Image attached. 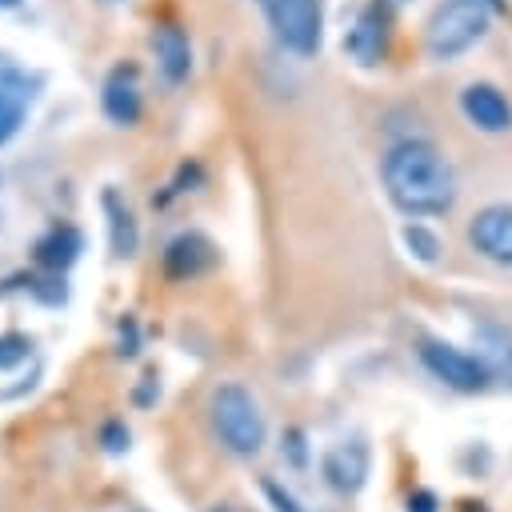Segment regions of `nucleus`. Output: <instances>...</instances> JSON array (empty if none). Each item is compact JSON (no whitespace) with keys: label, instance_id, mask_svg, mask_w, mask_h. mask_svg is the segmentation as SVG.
Listing matches in <instances>:
<instances>
[{"label":"nucleus","instance_id":"obj_1","mask_svg":"<svg viewBox=\"0 0 512 512\" xmlns=\"http://www.w3.org/2000/svg\"><path fill=\"white\" fill-rule=\"evenodd\" d=\"M388 200L404 216H444L456 204V172L432 140H400L380 160Z\"/></svg>","mask_w":512,"mask_h":512},{"label":"nucleus","instance_id":"obj_2","mask_svg":"<svg viewBox=\"0 0 512 512\" xmlns=\"http://www.w3.org/2000/svg\"><path fill=\"white\" fill-rule=\"evenodd\" d=\"M492 28V4L488 0H444L432 8L424 24V52L436 64H448L476 48Z\"/></svg>","mask_w":512,"mask_h":512},{"label":"nucleus","instance_id":"obj_3","mask_svg":"<svg viewBox=\"0 0 512 512\" xmlns=\"http://www.w3.org/2000/svg\"><path fill=\"white\" fill-rule=\"evenodd\" d=\"M208 420H212V432L216 440L236 452V456H256L264 448V412L256 404V396L244 388V384H220L208 400Z\"/></svg>","mask_w":512,"mask_h":512},{"label":"nucleus","instance_id":"obj_4","mask_svg":"<svg viewBox=\"0 0 512 512\" xmlns=\"http://www.w3.org/2000/svg\"><path fill=\"white\" fill-rule=\"evenodd\" d=\"M272 36L296 52V56H312L320 48L324 36V8L320 0H256Z\"/></svg>","mask_w":512,"mask_h":512},{"label":"nucleus","instance_id":"obj_5","mask_svg":"<svg viewBox=\"0 0 512 512\" xmlns=\"http://www.w3.org/2000/svg\"><path fill=\"white\" fill-rule=\"evenodd\" d=\"M416 352H420V364H424L440 384H448V388H456V392H484L488 380H492L488 360H480V356H472V352H464V348H456V344L420 340Z\"/></svg>","mask_w":512,"mask_h":512},{"label":"nucleus","instance_id":"obj_6","mask_svg":"<svg viewBox=\"0 0 512 512\" xmlns=\"http://www.w3.org/2000/svg\"><path fill=\"white\" fill-rule=\"evenodd\" d=\"M388 40H392V4L388 0H368L344 32V52L356 64L372 68L388 56Z\"/></svg>","mask_w":512,"mask_h":512},{"label":"nucleus","instance_id":"obj_7","mask_svg":"<svg viewBox=\"0 0 512 512\" xmlns=\"http://www.w3.org/2000/svg\"><path fill=\"white\" fill-rule=\"evenodd\" d=\"M460 116L488 136L512 132V100L504 96V88L488 84V80H472L460 88Z\"/></svg>","mask_w":512,"mask_h":512},{"label":"nucleus","instance_id":"obj_8","mask_svg":"<svg viewBox=\"0 0 512 512\" xmlns=\"http://www.w3.org/2000/svg\"><path fill=\"white\" fill-rule=\"evenodd\" d=\"M468 244L484 260L512 268V204H484L468 220Z\"/></svg>","mask_w":512,"mask_h":512},{"label":"nucleus","instance_id":"obj_9","mask_svg":"<svg viewBox=\"0 0 512 512\" xmlns=\"http://www.w3.org/2000/svg\"><path fill=\"white\" fill-rule=\"evenodd\" d=\"M36 88H40V76H28L24 68H16L0 56V148L20 132L32 100H36Z\"/></svg>","mask_w":512,"mask_h":512},{"label":"nucleus","instance_id":"obj_10","mask_svg":"<svg viewBox=\"0 0 512 512\" xmlns=\"http://www.w3.org/2000/svg\"><path fill=\"white\" fill-rule=\"evenodd\" d=\"M160 264H164L168 280H192V276H200L216 264V244L204 232H180L164 244Z\"/></svg>","mask_w":512,"mask_h":512},{"label":"nucleus","instance_id":"obj_11","mask_svg":"<svg viewBox=\"0 0 512 512\" xmlns=\"http://www.w3.org/2000/svg\"><path fill=\"white\" fill-rule=\"evenodd\" d=\"M368 464H372V452L364 440H344L336 448L324 452V480L336 488V492H356L364 480H368Z\"/></svg>","mask_w":512,"mask_h":512},{"label":"nucleus","instance_id":"obj_12","mask_svg":"<svg viewBox=\"0 0 512 512\" xmlns=\"http://www.w3.org/2000/svg\"><path fill=\"white\" fill-rule=\"evenodd\" d=\"M152 52H156V64L164 72L168 84H184L188 72H192V40L180 24H160L152 32Z\"/></svg>","mask_w":512,"mask_h":512},{"label":"nucleus","instance_id":"obj_13","mask_svg":"<svg viewBox=\"0 0 512 512\" xmlns=\"http://www.w3.org/2000/svg\"><path fill=\"white\" fill-rule=\"evenodd\" d=\"M100 108H104V116H108L112 124H120V128H128V124L140 120L144 100H140V88H136V68H116V72L104 80Z\"/></svg>","mask_w":512,"mask_h":512},{"label":"nucleus","instance_id":"obj_14","mask_svg":"<svg viewBox=\"0 0 512 512\" xmlns=\"http://www.w3.org/2000/svg\"><path fill=\"white\" fill-rule=\"evenodd\" d=\"M80 252H84V236H80V228H72V224H56V228L44 232V236L36 240V248H32L36 264L48 268V272H56V276H60L64 268H72Z\"/></svg>","mask_w":512,"mask_h":512},{"label":"nucleus","instance_id":"obj_15","mask_svg":"<svg viewBox=\"0 0 512 512\" xmlns=\"http://www.w3.org/2000/svg\"><path fill=\"white\" fill-rule=\"evenodd\" d=\"M104 212H108V232H112V252L116 256H132L140 244V228L136 216L128 212V204H120V196L108 188L104 192Z\"/></svg>","mask_w":512,"mask_h":512},{"label":"nucleus","instance_id":"obj_16","mask_svg":"<svg viewBox=\"0 0 512 512\" xmlns=\"http://www.w3.org/2000/svg\"><path fill=\"white\" fill-rule=\"evenodd\" d=\"M400 240H404L408 256H416L420 264H436V260H440V236H436L428 224L408 220V224L400 228Z\"/></svg>","mask_w":512,"mask_h":512},{"label":"nucleus","instance_id":"obj_17","mask_svg":"<svg viewBox=\"0 0 512 512\" xmlns=\"http://www.w3.org/2000/svg\"><path fill=\"white\" fill-rule=\"evenodd\" d=\"M28 352H32V340L24 332H0V372L28 360Z\"/></svg>","mask_w":512,"mask_h":512},{"label":"nucleus","instance_id":"obj_18","mask_svg":"<svg viewBox=\"0 0 512 512\" xmlns=\"http://www.w3.org/2000/svg\"><path fill=\"white\" fill-rule=\"evenodd\" d=\"M260 488H264V496H268V504H272L276 512H304V508L296 504V496H292L284 484H276V480H260Z\"/></svg>","mask_w":512,"mask_h":512},{"label":"nucleus","instance_id":"obj_19","mask_svg":"<svg viewBox=\"0 0 512 512\" xmlns=\"http://www.w3.org/2000/svg\"><path fill=\"white\" fill-rule=\"evenodd\" d=\"M28 288H32V296H40L44 304H64V300H68V288H64V280H60V276H48V280H32Z\"/></svg>","mask_w":512,"mask_h":512},{"label":"nucleus","instance_id":"obj_20","mask_svg":"<svg viewBox=\"0 0 512 512\" xmlns=\"http://www.w3.org/2000/svg\"><path fill=\"white\" fill-rule=\"evenodd\" d=\"M100 440H104V448H108V452H124V448H128V428H124L120 420H112V424H104Z\"/></svg>","mask_w":512,"mask_h":512},{"label":"nucleus","instance_id":"obj_21","mask_svg":"<svg viewBox=\"0 0 512 512\" xmlns=\"http://www.w3.org/2000/svg\"><path fill=\"white\" fill-rule=\"evenodd\" d=\"M404 512H440V500H436V492L416 488V492L408 496V508H404Z\"/></svg>","mask_w":512,"mask_h":512},{"label":"nucleus","instance_id":"obj_22","mask_svg":"<svg viewBox=\"0 0 512 512\" xmlns=\"http://www.w3.org/2000/svg\"><path fill=\"white\" fill-rule=\"evenodd\" d=\"M212 512H248V508H236V504H216Z\"/></svg>","mask_w":512,"mask_h":512},{"label":"nucleus","instance_id":"obj_23","mask_svg":"<svg viewBox=\"0 0 512 512\" xmlns=\"http://www.w3.org/2000/svg\"><path fill=\"white\" fill-rule=\"evenodd\" d=\"M24 0H0V12H8V8H20Z\"/></svg>","mask_w":512,"mask_h":512},{"label":"nucleus","instance_id":"obj_24","mask_svg":"<svg viewBox=\"0 0 512 512\" xmlns=\"http://www.w3.org/2000/svg\"><path fill=\"white\" fill-rule=\"evenodd\" d=\"M104 4H124V0H104Z\"/></svg>","mask_w":512,"mask_h":512},{"label":"nucleus","instance_id":"obj_25","mask_svg":"<svg viewBox=\"0 0 512 512\" xmlns=\"http://www.w3.org/2000/svg\"><path fill=\"white\" fill-rule=\"evenodd\" d=\"M488 4H500V0H488Z\"/></svg>","mask_w":512,"mask_h":512}]
</instances>
